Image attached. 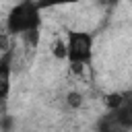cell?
<instances>
[{"label":"cell","mask_w":132,"mask_h":132,"mask_svg":"<svg viewBox=\"0 0 132 132\" xmlns=\"http://www.w3.org/2000/svg\"><path fill=\"white\" fill-rule=\"evenodd\" d=\"M39 6L37 0H23L19 2L6 16V31L10 35H23L27 31L39 29L41 16H39Z\"/></svg>","instance_id":"1"},{"label":"cell","mask_w":132,"mask_h":132,"mask_svg":"<svg viewBox=\"0 0 132 132\" xmlns=\"http://www.w3.org/2000/svg\"><path fill=\"white\" fill-rule=\"evenodd\" d=\"M66 58L74 68L89 66L93 60V35L87 31H68Z\"/></svg>","instance_id":"2"},{"label":"cell","mask_w":132,"mask_h":132,"mask_svg":"<svg viewBox=\"0 0 132 132\" xmlns=\"http://www.w3.org/2000/svg\"><path fill=\"white\" fill-rule=\"evenodd\" d=\"M12 58L14 52L8 47L0 56V101H4L10 93V74H12Z\"/></svg>","instance_id":"3"},{"label":"cell","mask_w":132,"mask_h":132,"mask_svg":"<svg viewBox=\"0 0 132 132\" xmlns=\"http://www.w3.org/2000/svg\"><path fill=\"white\" fill-rule=\"evenodd\" d=\"M109 113L116 118V122L128 132V130H132V95H124L122 93V101L113 107V109H109Z\"/></svg>","instance_id":"4"},{"label":"cell","mask_w":132,"mask_h":132,"mask_svg":"<svg viewBox=\"0 0 132 132\" xmlns=\"http://www.w3.org/2000/svg\"><path fill=\"white\" fill-rule=\"evenodd\" d=\"M97 132H126V130L116 122V118L111 113H105L97 124Z\"/></svg>","instance_id":"5"},{"label":"cell","mask_w":132,"mask_h":132,"mask_svg":"<svg viewBox=\"0 0 132 132\" xmlns=\"http://www.w3.org/2000/svg\"><path fill=\"white\" fill-rule=\"evenodd\" d=\"M80 0H37L39 8H54V6H66V4H74Z\"/></svg>","instance_id":"6"},{"label":"cell","mask_w":132,"mask_h":132,"mask_svg":"<svg viewBox=\"0 0 132 132\" xmlns=\"http://www.w3.org/2000/svg\"><path fill=\"white\" fill-rule=\"evenodd\" d=\"M23 39H25V43H27L29 47H35V45L39 43V29H33V31L23 33Z\"/></svg>","instance_id":"7"},{"label":"cell","mask_w":132,"mask_h":132,"mask_svg":"<svg viewBox=\"0 0 132 132\" xmlns=\"http://www.w3.org/2000/svg\"><path fill=\"white\" fill-rule=\"evenodd\" d=\"M66 103L70 105V107H80L82 105V95L80 93H68V97H66Z\"/></svg>","instance_id":"8"},{"label":"cell","mask_w":132,"mask_h":132,"mask_svg":"<svg viewBox=\"0 0 132 132\" xmlns=\"http://www.w3.org/2000/svg\"><path fill=\"white\" fill-rule=\"evenodd\" d=\"M54 56H56V58H66V43H64V41H56V45H54Z\"/></svg>","instance_id":"9"},{"label":"cell","mask_w":132,"mask_h":132,"mask_svg":"<svg viewBox=\"0 0 132 132\" xmlns=\"http://www.w3.org/2000/svg\"><path fill=\"white\" fill-rule=\"evenodd\" d=\"M105 99H107V107H109V109H113V107L122 101V93H111V95H107Z\"/></svg>","instance_id":"10"},{"label":"cell","mask_w":132,"mask_h":132,"mask_svg":"<svg viewBox=\"0 0 132 132\" xmlns=\"http://www.w3.org/2000/svg\"><path fill=\"white\" fill-rule=\"evenodd\" d=\"M10 126H12V120H10L8 116H4V118H2V122H0V128H2L4 132H8V130H10Z\"/></svg>","instance_id":"11"},{"label":"cell","mask_w":132,"mask_h":132,"mask_svg":"<svg viewBox=\"0 0 132 132\" xmlns=\"http://www.w3.org/2000/svg\"><path fill=\"white\" fill-rule=\"evenodd\" d=\"M99 2H101V4H113L116 0H99Z\"/></svg>","instance_id":"12"}]
</instances>
